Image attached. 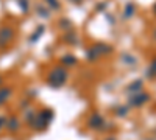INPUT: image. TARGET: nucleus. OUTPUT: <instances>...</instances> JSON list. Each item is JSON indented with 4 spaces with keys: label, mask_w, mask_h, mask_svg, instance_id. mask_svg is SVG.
<instances>
[{
    "label": "nucleus",
    "mask_w": 156,
    "mask_h": 140,
    "mask_svg": "<svg viewBox=\"0 0 156 140\" xmlns=\"http://www.w3.org/2000/svg\"><path fill=\"white\" fill-rule=\"evenodd\" d=\"M148 100V95H139V97H136V100H131V103L133 104H140V103H144V101H147Z\"/></svg>",
    "instance_id": "nucleus-1"
},
{
    "label": "nucleus",
    "mask_w": 156,
    "mask_h": 140,
    "mask_svg": "<svg viewBox=\"0 0 156 140\" xmlns=\"http://www.w3.org/2000/svg\"><path fill=\"white\" fill-rule=\"evenodd\" d=\"M47 2H48L51 6H53V8H59V3H58V2H55V0H47Z\"/></svg>",
    "instance_id": "nucleus-2"
},
{
    "label": "nucleus",
    "mask_w": 156,
    "mask_h": 140,
    "mask_svg": "<svg viewBox=\"0 0 156 140\" xmlns=\"http://www.w3.org/2000/svg\"><path fill=\"white\" fill-rule=\"evenodd\" d=\"M73 2H80V0H73Z\"/></svg>",
    "instance_id": "nucleus-3"
},
{
    "label": "nucleus",
    "mask_w": 156,
    "mask_h": 140,
    "mask_svg": "<svg viewBox=\"0 0 156 140\" xmlns=\"http://www.w3.org/2000/svg\"><path fill=\"white\" fill-rule=\"evenodd\" d=\"M154 11H156V5H154Z\"/></svg>",
    "instance_id": "nucleus-4"
}]
</instances>
